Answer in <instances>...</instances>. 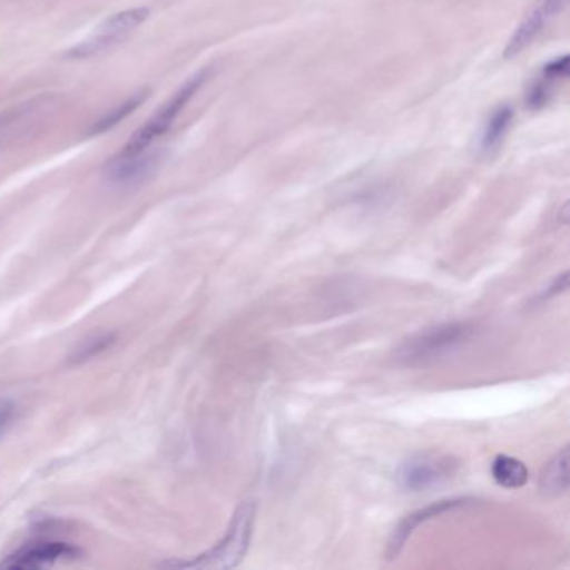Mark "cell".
I'll use <instances>...</instances> for the list:
<instances>
[{
	"label": "cell",
	"mask_w": 570,
	"mask_h": 570,
	"mask_svg": "<svg viewBox=\"0 0 570 570\" xmlns=\"http://www.w3.org/2000/svg\"><path fill=\"white\" fill-rule=\"evenodd\" d=\"M52 102H55L52 98L39 96L0 112V148L11 145L38 126L39 121L51 111Z\"/></svg>",
	"instance_id": "30bf717a"
},
{
	"label": "cell",
	"mask_w": 570,
	"mask_h": 570,
	"mask_svg": "<svg viewBox=\"0 0 570 570\" xmlns=\"http://www.w3.org/2000/svg\"><path fill=\"white\" fill-rule=\"evenodd\" d=\"M492 479L503 489H520L529 480V470L522 460L510 455H497L492 462Z\"/></svg>",
	"instance_id": "4fadbf2b"
},
{
	"label": "cell",
	"mask_w": 570,
	"mask_h": 570,
	"mask_svg": "<svg viewBox=\"0 0 570 570\" xmlns=\"http://www.w3.org/2000/svg\"><path fill=\"white\" fill-rule=\"evenodd\" d=\"M459 463L455 459L442 453H419L410 456L396 470V482L410 492H423L443 485L453 479Z\"/></svg>",
	"instance_id": "277c9868"
},
{
	"label": "cell",
	"mask_w": 570,
	"mask_h": 570,
	"mask_svg": "<svg viewBox=\"0 0 570 570\" xmlns=\"http://www.w3.org/2000/svg\"><path fill=\"white\" fill-rule=\"evenodd\" d=\"M159 161H161V153L155 146L142 151L121 149L118 155L106 161L102 176L106 183L115 188H136L158 169Z\"/></svg>",
	"instance_id": "8992f818"
},
{
	"label": "cell",
	"mask_w": 570,
	"mask_h": 570,
	"mask_svg": "<svg viewBox=\"0 0 570 570\" xmlns=\"http://www.w3.org/2000/svg\"><path fill=\"white\" fill-rule=\"evenodd\" d=\"M567 463H569V446L556 453L540 473L539 490L542 495L560 497L569 490V476H567Z\"/></svg>",
	"instance_id": "7c38bea8"
},
{
	"label": "cell",
	"mask_w": 570,
	"mask_h": 570,
	"mask_svg": "<svg viewBox=\"0 0 570 570\" xmlns=\"http://www.w3.org/2000/svg\"><path fill=\"white\" fill-rule=\"evenodd\" d=\"M112 338L111 336H105V338H95L91 342L85 343L81 350L78 352L79 360L91 358V356L99 355L102 350L108 348L111 345Z\"/></svg>",
	"instance_id": "e0dca14e"
},
{
	"label": "cell",
	"mask_w": 570,
	"mask_h": 570,
	"mask_svg": "<svg viewBox=\"0 0 570 570\" xmlns=\"http://www.w3.org/2000/svg\"><path fill=\"white\" fill-rule=\"evenodd\" d=\"M18 415L19 410L14 402H9V400L0 402V436H4L18 422Z\"/></svg>",
	"instance_id": "2e32d148"
},
{
	"label": "cell",
	"mask_w": 570,
	"mask_h": 570,
	"mask_svg": "<svg viewBox=\"0 0 570 570\" xmlns=\"http://www.w3.org/2000/svg\"><path fill=\"white\" fill-rule=\"evenodd\" d=\"M569 288V273H562V275L557 276L553 279L552 285L549 288L543 289L542 295L539 296V299H549L553 298V296L560 295V293L566 292Z\"/></svg>",
	"instance_id": "ac0fdd59"
},
{
	"label": "cell",
	"mask_w": 570,
	"mask_h": 570,
	"mask_svg": "<svg viewBox=\"0 0 570 570\" xmlns=\"http://www.w3.org/2000/svg\"><path fill=\"white\" fill-rule=\"evenodd\" d=\"M149 89H142V91L136 92L131 98L126 99L121 105L112 108L111 111L106 112L102 118H99L98 121L92 122L91 128L88 129L89 136H99L108 132L109 129L118 126L119 122L125 121L128 116H131L139 106H142V102L148 99Z\"/></svg>",
	"instance_id": "5bb4252c"
},
{
	"label": "cell",
	"mask_w": 570,
	"mask_h": 570,
	"mask_svg": "<svg viewBox=\"0 0 570 570\" xmlns=\"http://www.w3.org/2000/svg\"><path fill=\"white\" fill-rule=\"evenodd\" d=\"M475 326L469 322L442 323L420 330L409 336L396 350V360L403 365L422 366L452 355L470 342Z\"/></svg>",
	"instance_id": "6da1fadb"
},
{
	"label": "cell",
	"mask_w": 570,
	"mask_h": 570,
	"mask_svg": "<svg viewBox=\"0 0 570 570\" xmlns=\"http://www.w3.org/2000/svg\"><path fill=\"white\" fill-rule=\"evenodd\" d=\"M255 502H245L236 509L226 535L208 552L202 553L189 562H173V566L185 569H232L242 562L252 543L255 529Z\"/></svg>",
	"instance_id": "7a4b0ae2"
},
{
	"label": "cell",
	"mask_w": 570,
	"mask_h": 570,
	"mask_svg": "<svg viewBox=\"0 0 570 570\" xmlns=\"http://www.w3.org/2000/svg\"><path fill=\"white\" fill-rule=\"evenodd\" d=\"M567 75H569V58L567 56L547 65L537 76L533 85L530 86L527 105L532 109L543 108L547 101L552 98L553 89L567 78Z\"/></svg>",
	"instance_id": "8fae6325"
},
{
	"label": "cell",
	"mask_w": 570,
	"mask_h": 570,
	"mask_svg": "<svg viewBox=\"0 0 570 570\" xmlns=\"http://www.w3.org/2000/svg\"><path fill=\"white\" fill-rule=\"evenodd\" d=\"M567 8V0H535L532 8L523 16L519 28L510 38L509 46L505 49V58H513L520 55L523 49L529 48L540 32L546 31L547 26L559 18Z\"/></svg>",
	"instance_id": "ba28073f"
},
{
	"label": "cell",
	"mask_w": 570,
	"mask_h": 570,
	"mask_svg": "<svg viewBox=\"0 0 570 570\" xmlns=\"http://www.w3.org/2000/svg\"><path fill=\"white\" fill-rule=\"evenodd\" d=\"M81 550L71 543L61 542V540H38L6 557L4 562H0V567L8 570H36L61 560L78 559Z\"/></svg>",
	"instance_id": "52a82bcc"
},
{
	"label": "cell",
	"mask_w": 570,
	"mask_h": 570,
	"mask_svg": "<svg viewBox=\"0 0 570 570\" xmlns=\"http://www.w3.org/2000/svg\"><path fill=\"white\" fill-rule=\"evenodd\" d=\"M208 75V71H202L193 76L189 81H186L185 85L179 88V91L175 92L171 99L166 101V105H163L161 108L153 115V118H149L146 125L141 126V128L131 136L128 145L122 149H125V151H142V149L155 146V142L171 129L178 116L181 115L183 109L188 106L193 96L205 85Z\"/></svg>",
	"instance_id": "3957f363"
},
{
	"label": "cell",
	"mask_w": 570,
	"mask_h": 570,
	"mask_svg": "<svg viewBox=\"0 0 570 570\" xmlns=\"http://www.w3.org/2000/svg\"><path fill=\"white\" fill-rule=\"evenodd\" d=\"M473 503H475V499H470V497H456V499H446L430 503V505L410 513V515H406L405 519L395 527V530H393L389 546H386V559H396L400 552H402L403 547L409 542L410 537L413 535V532H415L422 523L430 522V520L445 515V513L465 509V507L473 505Z\"/></svg>",
	"instance_id": "9c48e42d"
},
{
	"label": "cell",
	"mask_w": 570,
	"mask_h": 570,
	"mask_svg": "<svg viewBox=\"0 0 570 570\" xmlns=\"http://www.w3.org/2000/svg\"><path fill=\"white\" fill-rule=\"evenodd\" d=\"M149 14H151L149 9L139 8L111 16L92 32L91 38L75 46L68 52L69 58L88 59L109 51V49L118 46L119 42L126 41L149 18Z\"/></svg>",
	"instance_id": "5b68a950"
},
{
	"label": "cell",
	"mask_w": 570,
	"mask_h": 570,
	"mask_svg": "<svg viewBox=\"0 0 570 570\" xmlns=\"http://www.w3.org/2000/svg\"><path fill=\"white\" fill-rule=\"evenodd\" d=\"M512 116L513 112L509 106H503V108L493 112L492 118L489 119L485 129H483L482 142H480L483 153L493 151L502 142L507 131H509Z\"/></svg>",
	"instance_id": "9a60e30c"
}]
</instances>
